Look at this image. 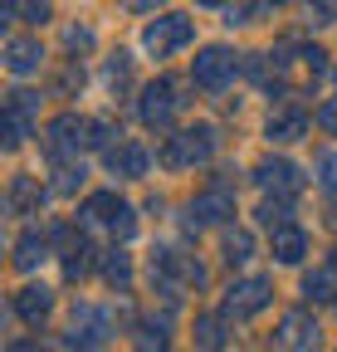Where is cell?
Masks as SVG:
<instances>
[{
    "mask_svg": "<svg viewBox=\"0 0 337 352\" xmlns=\"http://www.w3.org/2000/svg\"><path fill=\"white\" fill-rule=\"evenodd\" d=\"M186 39H191V25H186L181 15H166V20H156V25L147 30V50L166 54V50H181Z\"/></svg>",
    "mask_w": 337,
    "mask_h": 352,
    "instance_id": "1",
    "label": "cell"
},
{
    "mask_svg": "<svg viewBox=\"0 0 337 352\" xmlns=\"http://www.w3.org/2000/svg\"><path fill=\"white\" fill-rule=\"evenodd\" d=\"M225 74H235V59H230L225 50H210V54L196 64V78H200V83H220Z\"/></svg>",
    "mask_w": 337,
    "mask_h": 352,
    "instance_id": "2",
    "label": "cell"
},
{
    "mask_svg": "<svg viewBox=\"0 0 337 352\" xmlns=\"http://www.w3.org/2000/svg\"><path fill=\"white\" fill-rule=\"evenodd\" d=\"M89 210H98L93 220H103V226H113V230H128V226H132V220H128L132 210L122 206V201H108V196H98V201H89Z\"/></svg>",
    "mask_w": 337,
    "mask_h": 352,
    "instance_id": "3",
    "label": "cell"
},
{
    "mask_svg": "<svg viewBox=\"0 0 337 352\" xmlns=\"http://www.w3.org/2000/svg\"><path fill=\"white\" fill-rule=\"evenodd\" d=\"M235 294H240V314H259V308L269 303V284H264V279H249V284H240Z\"/></svg>",
    "mask_w": 337,
    "mask_h": 352,
    "instance_id": "4",
    "label": "cell"
},
{
    "mask_svg": "<svg viewBox=\"0 0 337 352\" xmlns=\"http://www.w3.org/2000/svg\"><path fill=\"white\" fill-rule=\"evenodd\" d=\"M274 250H279V259H299L303 254V235L299 230H279L274 235Z\"/></svg>",
    "mask_w": 337,
    "mask_h": 352,
    "instance_id": "5",
    "label": "cell"
},
{
    "mask_svg": "<svg viewBox=\"0 0 337 352\" xmlns=\"http://www.w3.org/2000/svg\"><path fill=\"white\" fill-rule=\"evenodd\" d=\"M10 54H15V59H10V69H15V74H25V69H34V54H39V50H34V44H15Z\"/></svg>",
    "mask_w": 337,
    "mask_h": 352,
    "instance_id": "6",
    "label": "cell"
},
{
    "mask_svg": "<svg viewBox=\"0 0 337 352\" xmlns=\"http://www.w3.org/2000/svg\"><path fill=\"white\" fill-rule=\"evenodd\" d=\"M323 166H332V171H337V157H327V162H323ZM327 186H332V191H337V176H327Z\"/></svg>",
    "mask_w": 337,
    "mask_h": 352,
    "instance_id": "7",
    "label": "cell"
},
{
    "mask_svg": "<svg viewBox=\"0 0 337 352\" xmlns=\"http://www.w3.org/2000/svg\"><path fill=\"white\" fill-rule=\"evenodd\" d=\"M128 6H132V10H147V6H156V0H128Z\"/></svg>",
    "mask_w": 337,
    "mask_h": 352,
    "instance_id": "8",
    "label": "cell"
},
{
    "mask_svg": "<svg viewBox=\"0 0 337 352\" xmlns=\"http://www.w3.org/2000/svg\"><path fill=\"white\" fill-rule=\"evenodd\" d=\"M205 6H216V0H205Z\"/></svg>",
    "mask_w": 337,
    "mask_h": 352,
    "instance_id": "9",
    "label": "cell"
}]
</instances>
